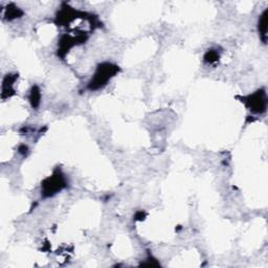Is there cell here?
<instances>
[{
    "label": "cell",
    "instance_id": "obj_5",
    "mask_svg": "<svg viewBox=\"0 0 268 268\" xmlns=\"http://www.w3.org/2000/svg\"><path fill=\"white\" fill-rule=\"evenodd\" d=\"M40 98H41V96H40L39 88L37 86H34L32 88V91H31V96H30V100H31L33 107H38L39 106Z\"/></svg>",
    "mask_w": 268,
    "mask_h": 268
},
{
    "label": "cell",
    "instance_id": "obj_1",
    "mask_svg": "<svg viewBox=\"0 0 268 268\" xmlns=\"http://www.w3.org/2000/svg\"><path fill=\"white\" fill-rule=\"evenodd\" d=\"M118 71V67L111 63H103L99 65L95 76L91 79L88 84V88L90 90H98L104 87L109 80L115 77Z\"/></svg>",
    "mask_w": 268,
    "mask_h": 268
},
{
    "label": "cell",
    "instance_id": "obj_4",
    "mask_svg": "<svg viewBox=\"0 0 268 268\" xmlns=\"http://www.w3.org/2000/svg\"><path fill=\"white\" fill-rule=\"evenodd\" d=\"M267 18H268V10H265L259 19V32L261 34V36H262L264 43H266V38H267Z\"/></svg>",
    "mask_w": 268,
    "mask_h": 268
},
{
    "label": "cell",
    "instance_id": "obj_3",
    "mask_svg": "<svg viewBox=\"0 0 268 268\" xmlns=\"http://www.w3.org/2000/svg\"><path fill=\"white\" fill-rule=\"evenodd\" d=\"M245 104L249 107L250 110H251L254 113H263L266 110V105H267V98H266V92L261 89L257 92H254L253 95L247 97L245 99Z\"/></svg>",
    "mask_w": 268,
    "mask_h": 268
},
{
    "label": "cell",
    "instance_id": "obj_6",
    "mask_svg": "<svg viewBox=\"0 0 268 268\" xmlns=\"http://www.w3.org/2000/svg\"><path fill=\"white\" fill-rule=\"evenodd\" d=\"M204 59H205L206 62L215 63L219 60V55H218V52L215 51V50H210V51L206 52V55L204 56Z\"/></svg>",
    "mask_w": 268,
    "mask_h": 268
},
{
    "label": "cell",
    "instance_id": "obj_2",
    "mask_svg": "<svg viewBox=\"0 0 268 268\" xmlns=\"http://www.w3.org/2000/svg\"><path fill=\"white\" fill-rule=\"evenodd\" d=\"M66 186L65 178L60 172H56L52 176L46 178L42 184V193L45 197L55 195Z\"/></svg>",
    "mask_w": 268,
    "mask_h": 268
}]
</instances>
